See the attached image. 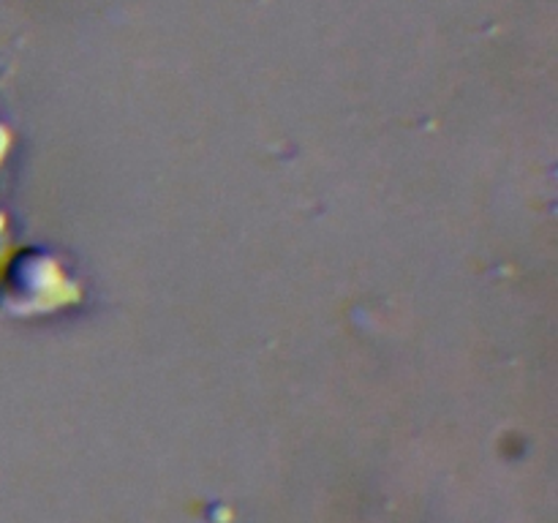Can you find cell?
Returning a JSON list of instances; mask_svg holds the SVG:
<instances>
[{
  "mask_svg": "<svg viewBox=\"0 0 558 523\" xmlns=\"http://www.w3.org/2000/svg\"><path fill=\"white\" fill-rule=\"evenodd\" d=\"M47 256L36 248L16 251L0 270V311L31 314L47 308Z\"/></svg>",
  "mask_w": 558,
  "mask_h": 523,
  "instance_id": "6da1fadb",
  "label": "cell"
},
{
  "mask_svg": "<svg viewBox=\"0 0 558 523\" xmlns=\"http://www.w3.org/2000/svg\"><path fill=\"white\" fill-rule=\"evenodd\" d=\"M5 147H9V129L0 123V161H3V156H5Z\"/></svg>",
  "mask_w": 558,
  "mask_h": 523,
  "instance_id": "7a4b0ae2",
  "label": "cell"
},
{
  "mask_svg": "<svg viewBox=\"0 0 558 523\" xmlns=\"http://www.w3.org/2000/svg\"><path fill=\"white\" fill-rule=\"evenodd\" d=\"M3 229H5V216L0 212V234H3Z\"/></svg>",
  "mask_w": 558,
  "mask_h": 523,
  "instance_id": "3957f363",
  "label": "cell"
}]
</instances>
